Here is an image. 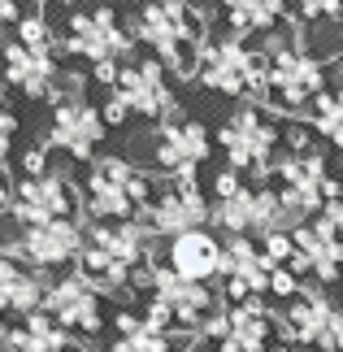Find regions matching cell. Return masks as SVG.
<instances>
[{
  "instance_id": "cell-24",
  "label": "cell",
  "mask_w": 343,
  "mask_h": 352,
  "mask_svg": "<svg viewBox=\"0 0 343 352\" xmlns=\"http://www.w3.org/2000/svg\"><path fill=\"white\" fill-rule=\"evenodd\" d=\"M70 344H74V335L61 331L48 314H35L26 322H9L5 335H0L5 352H65Z\"/></svg>"
},
{
  "instance_id": "cell-18",
  "label": "cell",
  "mask_w": 343,
  "mask_h": 352,
  "mask_svg": "<svg viewBox=\"0 0 343 352\" xmlns=\"http://www.w3.org/2000/svg\"><path fill=\"white\" fill-rule=\"evenodd\" d=\"M291 235H296V261H291L296 274H313L318 283H335L343 270V235L326 218H313Z\"/></svg>"
},
{
  "instance_id": "cell-21",
  "label": "cell",
  "mask_w": 343,
  "mask_h": 352,
  "mask_svg": "<svg viewBox=\"0 0 343 352\" xmlns=\"http://www.w3.org/2000/svg\"><path fill=\"white\" fill-rule=\"evenodd\" d=\"M153 231H148L144 222H118V226H91L87 243H96L100 252H109L113 261H122L126 270L135 274H144L148 265H153Z\"/></svg>"
},
{
  "instance_id": "cell-6",
  "label": "cell",
  "mask_w": 343,
  "mask_h": 352,
  "mask_svg": "<svg viewBox=\"0 0 343 352\" xmlns=\"http://www.w3.org/2000/svg\"><path fill=\"white\" fill-rule=\"evenodd\" d=\"M217 144H222V153L230 161V170H248L256 179H269L274 174V148H278V126L269 122V113L261 109L256 100L239 104L235 113L226 118V126L217 131Z\"/></svg>"
},
{
  "instance_id": "cell-20",
  "label": "cell",
  "mask_w": 343,
  "mask_h": 352,
  "mask_svg": "<svg viewBox=\"0 0 343 352\" xmlns=\"http://www.w3.org/2000/svg\"><path fill=\"white\" fill-rule=\"evenodd\" d=\"M222 261H226V243H217V235H209V231L178 235L166 248V265L174 274L187 283H204V287H209V278L222 274Z\"/></svg>"
},
{
  "instance_id": "cell-34",
  "label": "cell",
  "mask_w": 343,
  "mask_h": 352,
  "mask_svg": "<svg viewBox=\"0 0 343 352\" xmlns=\"http://www.w3.org/2000/svg\"><path fill=\"white\" fill-rule=\"evenodd\" d=\"M269 352H309V348H300V344H278V348H269Z\"/></svg>"
},
{
  "instance_id": "cell-14",
  "label": "cell",
  "mask_w": 343,
  "mask_h": 352,
  "mask_svg": "<svg viewBox=\"0 0 343 352\" xmlns=\"http://www.w3.org/2000/svg\"><path fill=\"white\" fill-rule=\"evenodd\" d=\"M100 300H104V296L74 270V274L48 283L44 314L57 322L61 331L83 335V340H96V335H100V327H104V305H100Z\"/></svg>"
},
{
  "instance_id": "cell-23",
  "label": "cell",
  "mask_w": 343,
  "mask_h": 352,
  "mask_svg": "<svg viewBox=\"0 0 343 352\" xmlns=\"http://www.w3.org/2000/svg\"><path fill=\"white\" fill-rule=\"evenodd\" d=\"M269 335H274L269 309L261 300H243V305H230L226 340L217 348H222V352H269Z\"/></svg>"
},
{
  "instance_id": "cell-22",
  "label": "cell",
  "mask_w": 343,
  "mask_h": 352,
  "mask_svg": "<svg viewBox=\"0 0 343 352\" xmlns=\"http://www.w3.org/2000/svg\"><path fill=\"white\" fill-rule=\"evenodd\" d=\"M44 296H48V287L39 283V270L13 261V256L0 261V305H5L9 318L26 322V318L44 314Z\"/></svg>"
},
{
  "instance_id": "cell-28",
  "label": "cell",
  "mask_w": 343,
  "mask_h": 352,
  "mask_svg": "<svg viewBox=\"0 0 343 352\" xmlns=\"http://www.w3.org/2000/svg\"><path fill=\"white\" fill-rule=\"evenodd\" d=\"M309 126L313 135H322L331 148L343 153V87H331L326 96H318V104L309 109Z\"/></svg>"
},
{
  "instance_id": "cell-10",
  "label": "cell",
  "mask_w": 343,
  "mask_h": 352,
  "mask_svg": "<svg viewBox=\"0 0 343 352\" xmlns=\"http://www.w3.org/2000/svg\"><path fill=\"white\" fill-rule=\"evenodd\" d=\"M144 278L153 283V296H148V300H157L161 309H166V314L174 318V327H187V331L204 335V327H209V322L222 314L217 296L204 287V283L178 278L166 261H153V265L144 270Z\"/></svg>"
},
{
  "instance_id": "cell-27",
  "label": "cell",
  "mask_w": 343,
  "mask_h": 352,
  "mask_svg": "<svg viewBox=\"0 0 343 352\" xmlns=\"http://www.w3.org/2000/svg\"><path fill=\"white\" fill-rule=\"evenodd\" d=\"M113 327H118V340H113V348H109V352H174V344H170L166 331L148 327V322L135 318V314H118Z\"/></svg>"
},
{
  "instance_id": "cell-32",
  "label": "cell",
  "mask_w": 343,
  "mask_h": 352,
  "mask_svg": "<svg viewBox=\"0 0 343 352\" xmlns=\"http://www.w3.org/2000/svg\"><path fill=\"white\" fill-rule=\"evenodd\" d=\"M0 18H5V22H22V18H18V5H13V0H5V5H0Z\"/></svg>"
},
{
  "instance_id": "cell-15",
  "label": "cell",
  "mask_w": 343,
  "mask_h": 352,
  "mask_svg": "<svg viewBox=\"0 0 343 352\" xmlns=\"http://www.w3.org/2000/svg\"><path fill=\"white\" fill-rule=\"evenodd\" d=\"M109 131L104 109L87 104L83 96H65L61 104H52V122H48V148L74 157V161H91Z\"/></svg>"
},
{
  "instance_id": "cell-9",
  "label": "cell",
  "mask_w": 343,
  "mask_h": 352,
  "mask_svg": "<svg viewBox=\"0 0 343 352\" xmlns=\"http://www.w3.org/2000/svg\"><path fill=\"white\" fill-rule=\"evenodd\" d=\"M78 196L74 183L61 174H44V179H18L5 192V213L13 226H48V222H74Z\"/></svg>"
},
{
  "instance_id": "cell-30",
  "label": "cell",
  "mask_w": 343,
  "mask_h": 352,
  "mask_svg": "<svg viewBox=\"0 0 343 352\" xmlns=\"http://www.w3.org/2000/svg\"><path fill=\"white\" fill-rule=\"evenodd\" d=\"M322 218L335 226V231L343 235V183H331V196H326V209H322Z\"/></svg>"
},
{
  "instance_id": "cell-8",
  "label": "cell",
  "mask_w": 343,
  "mask_h": 352,
  "mask_svg": "<svg viewBox=\"0 0 343 352\" xmlns=\"http://www.w3.org/2000/svg\"><path fill=\"white\" fill-rule=\"evenodd\" d=\"M274 179H278V196L287 218L296 222V231L305 222H313L326 209V196H331V170H326V157L313 148V153H291L274 166Z\"/></svg>"
},
{
  "instance_id": "cell-4",
  "label": "cell",
  "mask_w": 343,
  "mask_h": 352,
  "mask_svg": "<svg viewBox=\"0 0 343 352\" xmlns=\"http://www.w3.org/2000/svg\"><path fill=\"white\" fill-rule=\"evenodd\" d=\"M126 118H148V122L178 118L174 87L166 78V65L157 57H140V61L122 65L118 87L109 91V100H104V122L109 126H122Z\"/></svg>"
},
{
  "instance_id": "cell-13",
  "label": "cell",
  "mask_w": 343,
  "mask_h": 352,
  "mask_svg": "<svg viewBox=\"0 0 343 352\" xmlns=\"http://www.w3.org/2000/svg\"><path fill=\"white\" fill-rule=\"evenodd\" d=\"M213 218V205L209 196H204V187L196 183V174H187V179H170V187L161 192L153 205L144 213V226L153 235H191V231H204V222Z\"/></svg>"
},
{
  "instance_id": "cell-19",
  "label": "cell",
  "mask_w": 343,
  "mask_h": 352,
  "mask_svg": "<svg viewBox=\"0 0 343 352\" xmlns=\"http://www.w3.org/2000/svg\"><path fill=\"white\" fill-rule=\"evenodd\" d=\"M5 78L9 87L26 91L31 100H65L61 96V74H57V57H39V52H26L18 39H5Z\"/></svg>"
},
{
  "instance_id": "cell-31",
  "label": "cell",
  "mask_w": 343,
  "mask_h": 352,
  "mask_svg": "<svg viewBox=\"0 0 343 352\" xmlns=\"http://www.w3.org/2000/svg\"><path fill=\"white\" fill-rule=\"evenodd\" d=\"M339 13H343V5H339V0H326V5H296V18L300 22H313V18H339Z\"/></svg>"
},
{
  "instance_id": "cell-25",
  "label": "cell",
  "mask_w": 343,
  "mask_h": 352,
  "mask_svg": "<svg viewBox=\"0 0 343 352\" xmlns=\"http://www.w3.org/2000/svg\"><path fill=\"white\" fill-rule=\"evenodd\" d=\"M78 274H83L100 296H122V292L131 287V283H140V278H144V274H135V270H126L122 261H113L109 252H100L96 243H87L83 261H78Z\"/></svg>"
},
{
  "instance_id": "cell-7",
  "label": "cell",
  "mask_w": 343,
  "mask_h": 352,
  "mask_svg": "<svg viewBox=\"0 0 343 352\" xmlns=\"http://www.w3.org/2000/svg\"><path fill=\"white\" fill-rule=\"evenodd\" d=\"M61 52L87 57L91 65H104V61L126 65L135 52V35L131 26H122L118 9H74L61 31Z\"/></svg>"
},
{
  "instance_id": "cell-2",
  "label": "cell",
  "mask_w": 343,
  "mask_h": 352,
  "mask_svg": "<svg viewBox=\"0 0 343 352\" xmlns=\"http://www.w3.org/2000/svg\"><path fill=\"white\" fill-rule=\"evenodd\" d=\"M161 192L153 183V174L135 170L122 157H96L83 183V205L100 226H118V222H140L135 213H148Z\"/></svg>"
},
{
  "instance_id": "cell-1",
  "label": "cell",
  "mask_w": 343,
  "mask_h": 352,
  "mask_svg": "<svg viewBox=\"0 0 343 352\" xmlns=\"http://www.w3.org/2000/svg\"><path fill=\"white\" fill-rule=\"evenodd\" d=\"M131 35L144 48H153L161 65H174V74H183V78L200 74V57L209 48V35H204V18H200L196 5L157 0V5L135 9Z\"/></svg>"
},
{
  "instance_id": "cell-33",
  "label": "cell",
  "mask_w": 343,
  "mask_h": 352,
  "mask_svg": "<svg viewBox=\"0 0 343 352\" xmlns=\"http://www.w3.org/2000/svg\"><path fill=\"white\" fill-rule=\"evenodd\" d=\"M174 352H222V348H204V344H187V348H174Z\"/></svg>"
},
{
  "instance_id": "cell-16",
  "label": "cell",
  "mask_w": 343,
  "mask_h": 352,
  "mask_svg": "<svg viewBox=\"0 0 343 352\" xmlns=\"http://www.w3.org/2000/svg\"><path fill=\"white\" fill-rule=\"evenodd\" d=\"M157 166L170 174V179H187V174L200 170V161L209 157V131L191 118H170L161 122V135H157Z\"/></svg>"
},
{
  "instance_id": "cell-29",
  "label": "cell",
  "mask_w": 343,
  "mask_h": 352,
  "mask_svg": "<svg viewBox=\"0 0 343 352\" xmlns=\"http://www.w3.org/2000/svg\"><path fill=\"white\" fill-rule=\"evenodd\" d=\"M13 39H18L26 52H39V57H57V48H61V35H52V22L44 18V9L26 13L18 22V35Z\"/></svg>"
},
{
  "instance_id": "cell-3",
  "label": "cell",
  "mask_w": 343,
  "mask_h": 352,
  "mask_svg": "<svg viewBox=\"0 0 343 352\" xmlns=\"http://www.w3.org/2000/svg\"><path fill=\"white\" fill-rule=\"evenodd\" d=\"M200 87H213L222 96H252L256 104L269 91V52L265 48H248L243 35H226V39H209L200 57Z\"/></svg>"
},
{
  "instance_id": "cell-11",
  "label": "cell",
  "mask_w": 343,
  "mask_h": 352,
  "mask_svg": "<svg viewBox=\"0 0 343 352\" xmlns=\"http://www.w3.org/2000/svg\"><path fill=\"white\" fill-rule=\"evenodd\" d=\"M87 239L78 222H48V226H22L18 235H9L5 256L31 265V270H61L70 261H83Z\"/></svg>"
},
{
  "instance_id": "cell-17",
  "label": "cell",
  "mask_w": 343,
  "mask_h": 352,
  "mask_svg": "<svg viewBox=\"0 0 343 352\" xmlns=\"http://www.w3.org/2000/svg\"><path fill=\"white\" fill-rule=\"evenodd\" d=\"M222 278H226V300L243 305V300H256V296L269 292L274 265H269V256L261 252V243L230 239L226 243V261H222Z\"/></svg>"
},
{
  "instance_id": "cell-5",
  "label": "cell",
  "mask_w": 343,
  "mask_h": 352,
  "mask_svg": "<svg viewBox=\"0 0 343 352\" xmlns=\"http://www.w3.org/2000/svg\"><path fill=\"white\" fill-rule=\"evenodd\" d=\"M269 52V91H265V104L283 113H300L309 104H318V96H326V65L313 57V52L300 44L296 35H287L278 48H265Z\"/></svg>"
},
{
  "instance_id": "cell-12",
  "label": "cell",
  "mask_w": 343,
  "mask_h": 352,
  "mask_svg": "<svg viewBox=\"0 0 343 352\" xmlns=\"http://www.w3.org/2000/svg\"><path fill=\"white\" fill-rule=\"evenodd\" d=\"M283 335L300 348L343 352V309H335L326 292H300L283 309Z\"/></svg>"
},
{
  "instance_id": "cell-26",
  "label": "cell",
  "mask_w": 343,
  "mask_h": 352,
  "mask_svg": "<svg viewBox=\"0 0 343 352\" xmlns=\"http://www.w3.org/2000/svg\"><path fill=\"white\" fill-rule=\"evenodd\" d=\"M222 13L230 22V35H256L287 22V5H278V0H230Z\"/></svg>"
}]
</instances>
